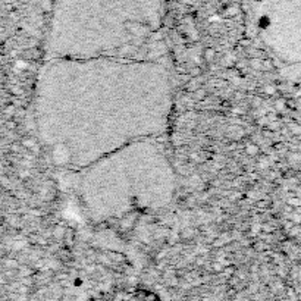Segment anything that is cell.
<instances>
[{"mask_svg": "<svg viewBox=\"0 0 301 301\" xmlns=\"http://www.w3.org/2000/svg\"><path fill=\"white\" fill-rule=\"evenodd\" d=\"M172 109L174 81L162 63L131 56L53 58L38 71V138L69 172L129 143L159 138Z\"/></svg>", "mask_w": 301, "mask_h": 301, "instance_id": "1", "label": "cell"}, {"mask_svg": "<svg viewBox=\"0 0 301 301\" xmlns=\"http://www.w3.org/2000/svg\"><path fill=\"white\" fill-rule=\"evenodd\" d=\"M75 188L88 217L104 222L166 207L176 178L159 138H144L75 171Z\"/></svg>", "mask_w": 301, "mask_h": 301, "instance_id": "2", "label": "cell"}, {"mask_svg": "<svg viewBox=\"0 0 301 301\" xmlns=\"http://www.w3.org/2000/svg\"><path fill=\"white\" fill-rule=\"evenodd\" d=\"M162 22V0H54L44 59L125 58Z\"/></svg>", "mask_w": 301, "mask_h": 301, "instance_id": "3", "label": "cell"}]
</instances>
